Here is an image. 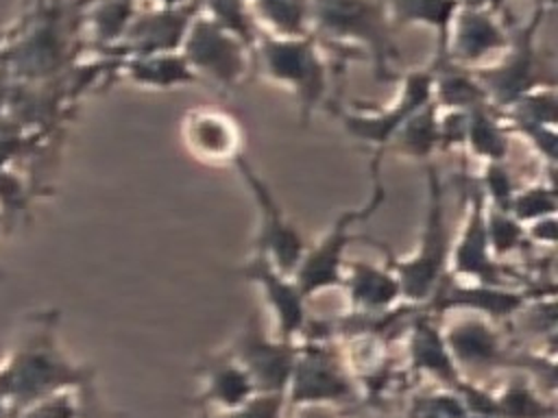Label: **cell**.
Masks as SVG:
<instances>
[{
  "label": "cell",
  "instance_id": "obj_1",
  "mask_svg": "<svg viewBox=\"0 0 558 418\" xmlns=\"http://www.w3.org/2000/svg\"><path fill=\"white\" fill-rule=\"evenodd\" d=\"M57 311L37 314L22 329L15 346L0 359V396L13 414L31 403L76 392L94 379V370L74 364L59 344Z\"/></svg>",
  "mask_w": 558,
  "mask_h": 418
},
{
  "label": "cell",
  "instance_id": "obj_2",
  "mask_svg": "<svg viewBox=\"0 0 558 418\" xmlns=\"http://www.w3.org/2000/svg\"><path fill=\"white\" fill-rule=\"evenodd\" d=\"M427 172V202H425V218L421 226V237L416 246L405 257H397L390 248L381 242L373 239L381 253H386L384 261L397 274L403 303L414 307H425L436 290L449 276V255H451V233L447 222V207H445V187L440 181V172L434 161L425 163Z\"/></svg>",
  "mask_w": 558,
  "mask_h": 418
},
{
  "label": "cell",
  "instance_id": "obj_3",
  "mask_svg": "<svg viewBox=\"0 0 558 418\" xmlns=\"http://www.w3.org/2000/svg\"><path fill=\"white\" fill-rule=\"evenodd\" d=\"M381 157L384 155H377V152H373V157H371L368 170H371L373 189H371L368 200L360 207L344 209L312 246L307 244L305 255L294 272V279L307 298L316 296L320 292H327L331 287H340L344 263H347V248L357 239L368 242V235L353 233V226L373 218L388 198L386 185L379 176Z\"/></svg>",
  "mask_w": 558,
  "mask_h": 418
},
{
  "label": "cell",
  "instance_id": "obj_4",
  "mask_svg": "<svg viewBox=\"0 0 558 418\" xmlns=\"http://www.w3.org/2000/svg\"><path fill=\"white\" fill-rule=\"evenodd\" d=\"M255 48L259 52L264 74L296 96L301 122L307 124L310 115L325 102L329 89V70L314 39L310 35H257Z\"/></svg>",
  "mask_w": 558,
  "mask_h": 418
},
{
  "label": "cell",
  "instance_id": "obj_5",
  "mask_svg": "<svg viewBox=\"0 0 558 418\" xmlns=\"http://www.w3.org/2000/svg\"><path fill=\"white\" fill-rule=\"evenodd\" d=\"M296 342V357L286 390L288 407L336 405L357 398V383L349 364L323 333L305 331Z\"/></svg>",
  "mask_w": 558,
  "mask_h": 418
},
{
  "label": "cell",
  "instance_id": "obj_6",
  "mask_svg": "<svg viewBox=\"0 0 558 418\" xmlns=\"http://www.w3.org/2000/svg\"><path fill=\"white\" fill-rule=\"evenodd\" d=\"M307 20L333 39L366 46L379 76L390 78L388 61L397 50L390 41L384 4L377 0H307Z\"/></svg>",
  "mask_w": 558,
  "mask_h": 418
},
{
  "label": "cell",
  "instance_id": "obj_7",
  "mask_svg": "<svg viewBox=\"0 0 558 418\" xmlns=\"http://www.w3.org/2000/svg\"><path fill=\"white\" fill-rule=\"evenodd\" d=\"M233 168L240 179L246 183L255 211H257V229L253 237V253L266 257L277 270L292 274L296 272L307 242L299 226L288 218L281 202L275 198L266 179L253 168V163L242 155Z\"/></svg>",
  "mask_w": 558,
  "mask_h": 418
},
{
  "label": "cell",
  "instance_id": "obj_8",
  "mask_svg": "<svg viewBox=\"0 0 558 418\" xmlns=\"http://www.w3.org/2000/svg\"><path fill=\"white\" fill-rule=\"evenodd\" d=\"M434 100L432 70H412L403 76L397 98L386 109H336V118L349 137L384 155L399 126L418 109Z\"/></svg>",
  "mask_w": 558,
  "mask_h": 418
},
{
  "label": "cell",
  "instance_id": "obj_9",
  "mask_svg": "<svg viewBox=\"0 0 558 418\" xmlns=\"http://www.w3.org/2000/svg\"><path fill=\"white\" fill-rule=\"evenodd\" d=\"M246 50L248 48L235 35L203 13L194 15L181 44V54L194 74L225 89H235L244 81L248 70Z\"/></svg>",
  "mask_w": 558,
  "mask_h": 418
},
{
  "label": "cell",
  "instance_id": "obj_10",
  "mask_svg": "<svg viewBox=\"0 0 558 418\" xmlns=\"http://www.w3.org/2000/svg\"><path fill=\"white\" fill-rule=\"evenodd\" d=\"M227 353L246 370L257 392H286L296 357V342L264 331L257 311H251Z\"/></svg>",
  "mask_w": 558,
  "mask_h": 418
},
{
  "label": "cell",
  "instance_id": "obj_11",
  "mask_svg": "<svg viewBox=\"0 0 558 418\" xmlns=\"http://www.w3.org/2000/svg\"><path fill=\"white\" fill-rule=\"evenodd\" d=\"M464 192H466L464 220L458 237L451 242L449 276L456 281L506 285L504 266L493 257L488 246L484 194L477 181L469 183Z\"/></svg>",
  "mask_w": 558,
  "mask_h": 418
},
{
  "label": "cell",
  "instance_id": "obj_12",
  "mask_svg": "<svg viewBox=\"0 0 558 418\" xmlns=\"http://www.w3.org/2000/svg\"><path fill=\"white\" fill-rule=\"evenodd\" d=\"M238 279L253 283L270 309L277 327V337L296 342L310 327L307 296L292 274L277 270L266 257L253 253L242 266L231 270Z\"/></svg>",
  "mask_w": 558,
  "mask_h": 418
},
{
  "label": "cell",
  "instance_id": "obj_13",
  "mask_svg": "<svg viewBox=\"0 0 558 418\" xmlns=\"http://www.w3.org/2000/svg\"><path fill=\"white\" fill-rule=\"evenodd\" d=\"M530 305V292L510 285L495 283H471L456 281L451 276L436 290L432 300L425 305L436 316H447L451 311L477 314L493 322L519 316Z\"/></svg>",
  "mask_w": 558,
  "mask_h": 418
},
{
  "label": "cell",
  "instance_id": "obj_14",
  "mask_svg": "<svg viewBox=\"0 0 558 418\" xmlns=\"http://www.w3.org/2000/svg\"><path fill=\"white\" fill-rule=\"evenodd\" d=\"M185 150L207 165H233L244 155V128L227 111L194 107L181 120Z\"/></svg>",
  "mask_w": 558,
  "mask_h": 418
},
{
  "label": "cell",
  "instance_id": "obj_15",
  "mask_svg": "<svg viewBox=\"0 0 558 418\" xmlns=\"http://www.w3.org/2000/svg\"><path fill=\"white\" fill-rule=\"evenodd\" d=\"M453 314L458 316H453L445 324L440 318V329L458 370L462 368L488 370L510 359L504 346V337L493 320L477 314H464V311H453Z\"/></svg>",
  "mask_w": 558,
  "mask_h": 418
},
{
  "label": "cell",
  "instance_id": "obj_16",
  "mask_svg": "<svg viewBox=\"0 0 558 418\" xmlns=\"http://www.w3.org/2000/svg\"><path fill=\"white\" fill-rule=\"evenodd\" d=\"M538 15L530 24V28L519 37V41L510 48V52L504 54V59L495 65L488 67H473L471 72L484 87L488 102L504 111L512 102H517L525 91L532 87L541 85L536 76V57H534V46H532V35L538 24Z\"/></svg>",
  "mask_w": 558,
  "mask_h": 418
},
{
  "label": "cell",
  "instance_id": "obj_17",
  "mask_svg": "<svg viewBox=\"0 0 558 418\" xmlns=\"http://www.w3.org/2000/svg\"><path fill=\"white\" fill-rule=\"evenodd\" d=\"M508 35L495 20L493 11L475 7H458L449 35H447V61L456 65H475L488 54L508 50Z\"/></svg>",
  "mask_w": 558,
  "mask_h": 418
},
{
  "label": "cell",
  "instance_id": "obj_18",
  "mask_svg": "<svg viewBox=\"0 0 558 418\" xmlns=\"http://www.w3.org/2000/svg\"><path fill=\"white\" fill-rule=\"evenodd\" d=\"M340 287L344 290L351 314L357 316H381L403 305L399 279L386 261L347 259Z\"/></svg>",
  "mask_w": 558,
  "mask_h": 418
},
{
  "label": "cell",
  "instance_id": "obj_19",
  "mask_svg": "<svg viewBox=\"0 0 558 418\" xmlns=\"http://www.w3.org/2000/svg\"><path fill=\"white\" fill-rule=\"evenodd\" d=\"M408 364L414 374H429L451 390L464 381L445 344L440 316L425 307L416 309L408 327Z\"/></svg>",
  "mask_w": 558,
  "mask_h": 418
},
{
  "label": "cell",
  "instance_id": "obj_20",
  "mask_svg": "<svg viewBox=\"0 0 558 418\" xmlns=\"http://www.w3.org/2000/svg\"><path fill=\"white\" fill-rule=\"evenodd\" d=\"M196 13H198V0L183 7H174V9H161L150 15H142L133 20L124 35H129L135 54L177 52L181 50L187 26Z\"/></svg>",
  "mask_w": 558,
  "mask_h": 418
},
{
  "label": "cell",
  "instance_id": "obj_21",
  "mask_svg": "<svg viewBox=\"0 0 558 418\" xmlns=\"http://www.w3.org/2000/svg\"><path fill=\"white\" fill-rule=\"evenodd\" d=\"M196 370L203 377V392L198 396L203 405L211 403L227 411L242 405L257 392L246 370L227 351L211 355Z\"/></svg>",
  "mask_w": 558,
  "mask_h": 418
},
{
  "label": "cell",
  "instance_id": "obj_22",
  "mask_svg": "<svg viewBox=\"0 0 558 418\" xmlns=\"http://www.w3.org/2000/svg\"><path fill=\"white\" fill-rule=\"evenodd\" d=\"M464 150L484 163L506 161L510 155V128L493 104L469 109Z\"/></svg>",
  "mask_w": 558,
  "mask_h": 418
},
{
  "label": "cell",
  "instance_id": "obj_23",
  "mask_svg": "<svg viewBox=\"0 0 558 418\" xmlns=\"http://www.w3.org/2000/svg\"><path fill=\"white\" fill-rule=\"evenodd\" d=\"M438 113L440 109L432 100L423 109L414 111L395 133L386 152H397L412 161L429 163L432 157L440 150L438 137Z\"/></svg>",
  "mask_w": 558,
  "mask_h": 418
},
{
  "label": "cell",
  "instance_id": "obj_24",
  "mask_svg": "<svg viewBox=\"0 0 558 418\" xmlns=\"http://www.w3.org/2000/svg\"><path fill=\"white\" fill-rule=\"evenodd\" d=\"M124 72L133 83L155 89H172L198 81L181 52L133 54L124 63Z\"/></svg>",
  "mask_w": 558,
  "mask_h": 418
},
{
  "label": "cell",
  "instance_id": "obj_25",
  "mask_svg": "<svg viewBox=\"0 0 558 418\" xmlns=\"http://www.w3.org/2000/svg\"><path fill=\"white\" fill-rule=\"evenodd\" d=\"M434 74V102L438 109H475L482 104H490L484 87L475 78V74L466 67H460L451 61L436 63Z\"/></svg>",
  "mask_w": 558,
  "mask_h": 418
},
{
  "label": "cell",
  "instance_id": "obj_26",
  "mask_svg": "<svg viewBox=\"0 0 558 418\" xmlns=\"http://www.w3.org/2000/svg\"><path fill=\"white\" fill-rule=\"evenodd\" d=\"M458 7L460 0H390V15H395L399 22H412L436 28L440 35L438 63H442L447 61V35Z\"/></svg>",
  "mask_w": 558,
  "mask_h": 418
},
{
  "label": "cell",
  "instance_id": "obj_27",
  "mask_svg": "<svg viewBox=\"0 0 558 418\" xmlns=\"http://www.w3.org/2000/svg\"><path fill=\"white\" fill-rule=\"evenodd\" d=\"M493 398L497 418H556V405L541 398L523 377L510 379Z\"/></svg>",
  "mask_w": 558,
  "mask_h": 418
},
{
  "label": "cell",
  "instance_id": "obj_28",
  "mask_svg": "<svg viewBox=\"0 0 558 418\" xmlns=\"http://www.w3.org/2000/svg\"><path fill=\"white\" fill-rule=\"evenodd\" d=\"M253 7L272 30L275 37L307 35V0H253Z\"/></svg>",
  "mask_w": 558,
  "mask_h": 418
},
{
  "label": "cell",
  "instance_id": "obj_29",
  "mask_svg": "<svg viewBox=\"0 0 558 418\" xmlns=\"http://www.w3.org/2000/svg\"><path fill=\"white\" fill-rule=\"evenodd\" d=\"M558 209V200H556V187L551 181L543 183L536 181L532 185L525 187H517L512 200H510V213L523 224H532L541 218L547 216H556Z\"/></svg>",
  "mask_w": 558,
  "mask_h": 418
},
{
  "label": "cell",
  "instance_id": "obj_30",
  "mask_svg": "<svg viewBox=\"0 0 558 418\" xmlns=\"http://www.w3.org/2000/svg\"><path fill=\"white\" fill-rule=\"evenodd\" d=\"M486 231H488V246L497 261L517 253L527 244L525 226L510 213L497 207L486 205Z\"/></svg>",
  "mask_w": 558,
  "mask_h": 418
},
{
  "label": "cell",
  "instance_id": "obj_31",
  "mask_svg": "<svg viewBox=\"0 0 558 418\" xmlns=\"http://www.w3.org/2000/svg\"><path fill=\"white\" fill-rule=\"evenodd\" d=\"M198 7H205V15L231 35H235L246 48H255L257 35L246 13L244 0H198Z\"/></svg>",
  "mask_w": 558,
  "mask_h": 418
},
{
  "label": "cell",
  "instance_id": "obj_32",
  "mask_svg": "<svg viewBox=\"0 0 558 418\" xmlns=\"http://www.w3.org/2000/svg\"><path fill=\"white\" fill-rule=\"evenodd\" d=\"M477 185L484 194L486 205L504 209V211L510 209V200L517 192V185H514V179H512V170L506 161L484 163V170H482V176L477 179Z\"/></svg>",
  "mask_w": 558,
  "mask_h": 418
},
{
  "label": "cell",
  "instance_id": "obj_33",
  "mask_svg": "<svg viewBox=\"0 0 558 418\" xmlns=\"http://www.w3.org/2000/svg\"><path fill=\"white\" fill-rule=\"evenodd\" d=\"M131 22H133L131 0H107L98 4L92 13L94 33L100 41H111L122 37Z\"/></svg>",
  "mask_w": 558,
  "mask_h": 418
},
{
  "label": "cell",
  "instance_id": "obj_34",
  "mask_svg": "<svg viewBox=\"0 0 558 418\" xmlns=\"http://www.w3.org/2000/svg\"><path fill=\"white\" fill-rule=\"evenodd\" d=\"M286 392H255L242 405L227 409L220 418H283Z\"/></svg>",
  "mask_w": 558,
  "mask_h": 418
},
{
  "label": "cell",
  "instance_id": "obj_35",
  "mask_svg": "<svg viewBox=\"0 0 558 418\" xmlns=\"http://www.w3.org/2000/svg\"><path fill=\"white\" fill-rule=\"evenodd\" d=\"M11 418H78L76 392H63V394H54L50 398L31 403L17 409Z\"/></svg>",
  "mask_w": 558,
  "mask_h": 418
},
{
  "label": "cell",
  "instance_id": "obj_36",
  "mask_svg": "<svg viewBox=\"0 0 558 418\" xmlns=\"http://www.w3.org/2000/svg\"><path fill=\"white\" fill-rule=\"evenodd\" d=\"M466 122H469V111H462V109H440V113H438L440 150L464 148Z\"/></svg>",
  "mask_w": 558,
  "mask_h": 418
},
{
  "label": "cell",
  "instance_id": "obj_37",
  "mask_svg": "<svg viewBox=\"0 0 558 418\" xmlns=\"http://www.w3.org/2000/svg\"><path fill=\"white\" fill-rule=\"evenodd\" d=\"M525 237L527 244H538V246H554L558 239V226H556V216L541 218L532 224L525 226Z\"/></svg>",
  "mask_w": 558,
  "mask_h": 418
},
{
  "label": "cell",
  "instance_id": "obj_38",
  "mask_svg": "<svg viewBox=\"0 0 558 418\" xmlns=\"http://www.w3.org/2000/svg\"><path fill=\"white\" fill-rule=\"evenodd\" d=\"M76 401H78V418H107L102 414V407L98 405L94 379L76 390Z\"/></svg>",
  "mask_w": 558,
  "mask_h": 418
},
{
  "label": "cell",
  "instance_id": "obj_39",
  "mask_svg": "<svg viewBox=\"0 0 558 418\" xmlns=\"http://www.w3.org/2000/svg\"><path fill=\"white\" fill-rule=\"evenodd\" d=\"M294 418H338L329 405H296Z\"/></svg>",
  "mask_w": 558,
  "mask_h": 418
},
{
  "label": "cell",
  "instance_id": "obj_40",
  "mask_svg": "<svg viewBox=\"0 0 558 418\" xmlns=\"http://www.w3.org/2000/svg\"><path fill=\"white\" fill-rule=\"evenodd\" d=\"M11 416H13V407L4 396H0V418H11Z\"/></svg>",
  "mask_w": 558,
  "mask_h": 418
},
{
  "label": "cell",
  "instance_id": "obj_41",
  "mask_svg": "<svg viewBox=\"0 0 558 418\" xmlns=\"http://www.w3.org/2000/svg\"><path fill=\"white\" fill-rule=\"evenodd\" d=\"M163 4V9H174V7H183L190 4V0H159Z\"/></svg>",
  "mask_w": 558,
  "mask_h": 418
}]
</instances>
